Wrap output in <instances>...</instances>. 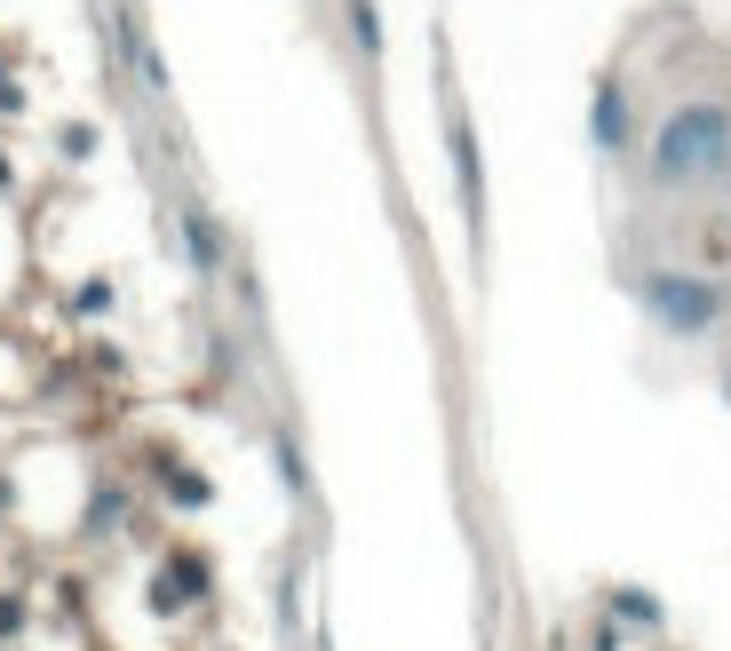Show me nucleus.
Here are the masks:
<instances>
[{
	"instance_id": "obj_1",
	"label": "nucleus",
	"mask_w": 731,
	"mask_h": 651,
	"mask_svg": "<svg viewBox=\"0 0 731 651\" xmlns=\"http://www.w3.org/2000/svg\"><path fill=\"white\" fill-rule=\"evenodd\" d=\"M716 159H723V112H708V104L684 112L668 135H660V176H668V183H691Z\"/></svg>"
},
{
	"instance_id": "obj_2",
	"label": "nucleus",
	"mask_w": 731,
	"mask_h": 651,
	"mask_svg": "<svg viewBox=\"0 0 731 651\" xmlns=\"http://www.w3.org/2000/svg\"><path fill=\"white\" fill-rule=\"evenodd\" d=\"M652 311L668 318V326H708L716 318V294L708 287H684V279H660L652 287Z\"/></svg>"
}]
</instances>
